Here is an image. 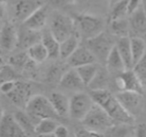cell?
Returning a JSON list of instances; mask_svg holds the SVG:
<instances>
[{
  "instance_id": "6da1fadb",
  "label": "cell",
  "mask_w": 146,
  "mask_h": 137,
  "mask_svg": "<svg viewBox=\"0 0 146 137\" xmlns=\"http://www.w3.org/2000/svg\"><path fill=\"white\" fill-rule=\"evenodd\" d=\"M92 99L95 103L105 109L116 123H127L132 124L134 122V116L130 114L118 101L116 96H113L107 89L91 90L90 92Z\"/></svg>"
},
{
  "instance_id": "7a4b0ae2",
  "label": "cell",
  "mask_w": 146,
  "mask_h": 137,
  "mask_svg": "<svg viewBox=\"0 0 146 137\" xmlns=\"http://www.w3.org/2000/svg\"><path fill=\"white\" fill-rule=\"evenodd\" d=\"M81 122L85 128L103 133L104 135L108 129L116 123L106 112L105 109L95 102Z\"/></svg>"
},
{
  "instance_id": "3957f363",
  "label": "cell",
  "mask_w": 146,
  "mask_h": 137,
  "mask_svg": "<svg viewBox=\"0 0 146 137\" xmlns=\"http://www.w3.org/2000/svg\"><path fill=\"white\" fill-rule=\"evenodd\" d=\"M25 110L34 119L58 118L60 117L53 107L50 99L41 94H35L30 97L25 107Z\"/></svg>"
},
{
  "instance_id": "277c9868",
  "label": "cell",
  "mask_w": 146,
  "mask_h": 137,
  "mask_svg": "<svg viewBox=\"0 0 146 137\" xmlns=\"http://www.w3.org/2000/svg\"><path fill=\"white\" fill-rule=\"evenodd\" d=\"M75 29L78 35L87 40L103 32L104 22L100 17L92 14H80L75 17Z\"/></svg>"
},
{
  "instance_id": "5b68a950",
  "label": "cell",
  "mask_w": 146,
  "mask_h": 137,
  "mask_svg": "<svg viewBox=\"0 0 146 137\" xmlns=\"http://www.w3.org/2000/svg\"><path fill=\"white\" fill-rule=\"evenodd\" d=\"M85 41V46L93 53L96 60L102 63L106 62V59H107L110 51L115 46L113 44L111 37L106 34L104 31Z\"/></svg>"
},
{
  "instance_id": "8992f818",
  "label": "cell",
  "mask_w": 146,
  "mask_h": 137,
  "mask_svg": "<svg viewBox=\"0 0 146 137\" xmlns=\"http://www.w3.org/2000/svg\"><path fill=\"white\" fill-rule=\"evenodd\" d=\"M75 23L70 17L61 13H54L51 18L50 31L59 42L74 34Z\"/></svg>"
},
{
  "instance_id": "52a82bcc",
  "label": "cell",
  "mask_w": 146,
  "mask_h": 137,
  "mask_svg": "<svg viewBox=\"0 0 146 137\" xmlns=\"http://www.w3.org/2000/svg\"><path fill=\"white\" fill-rule=\"evenodd\" d=\"M94 101L91 95L84 92H76L70 98V116L76 120H83L89 110L92 108Z\"/></svg>"
},
{
  "instance_id": "ba28073f",
  "label": "cell",
  "mask_w": 146,
  "mask_h": 137,
  "mask_svg": "<svg viewBox=\"0 0 146 137\" xmlns=\"http://www.w3.org/2000/svg\"><path fill=\"white\" fill-rule=\"evenodd\" d=\"M115 85L119 91L128 90L142 94L144 90L143 85L134 73L133 69H126L123 72L119 73L115 77Z\"/></svg>"
},
{
  "instance_id": "9c48e42d",
  "label": "cell",
  "mask_w": 146,
  "mask_h": 137,
  "mask_svg": "<svg viewBox=\"0 0 146 137\" xmlns=\"http://www.w3.org/2000/svg\"><path fill=\"white\" fill-rule=\"evenodd\" d=\"M0 136L1 137H23L26 136L14 115L5 113L4 111L0 119Z\"/></svg>"
},
{
  "instance_id": "30bf717a",
  "label": "cell",
  "mask_w": 146,
  "mask_h": 137,
  "mask_svg": "<svg viewBox=\"0 0 146 137\" xmlns=\"http://www.w3.org/2000/svg\"><path fill=\"white\" fill-rule=\"evenodd\" d=\"M30 85L28 83L20 82V81H16V85L13 88L11 92H9L6 95L10 101L14 105H16L18 108L25 109L26 104L28 100L30 99Z\"/></svg>"
},
{
  "instance_id": "8fae6325",
  "label": "cell",
  "mask_w": 146,
  "mask_h": 137,
  "mask_svg": "<svg viewBox=\"0 0 146 137\" xmlns=\"http://www.w3.org/2000/svg\"><path fill=\"white\" fill-rule=\"evenodd\" d=\"M59 86L62 89L69 91H75V92H80L86 86L84 84L83 80L81 79L80 75L78 74L76 68H71L67 70L66 72L63 73L59 80Z\"/></svg>"
},
{
  "instance_id": "7c38bea8",
  "label": "cell",
  "mask_w": 146,
  "mask_h": 137,
  "mask_svg": "<svg viewBox=\"0 0 146 137\" xmlns=\"http://www.w3.org/2000/svg\"><path fill=\"white\" fill-rule=\"evenodd\" d=\"M116 98L118 99L121 105L134 116L135 113L138 111L142 101V94L134 91H128V90H122L119 91L115 95Z\"/></svg>"
},
{
  "instance_id": "4fadbf2b",
  "label": "cell",
  "mask_w": 146,
  "mask_h": 137,
  "mask_svg": "<svg viewBox=\"0 0 146 137\" xmlns=\"http://www.w3.org/2000/svg\"><path fill=\"white\" fill-rule=\"evenodd\" d=\"M0 45L3 51H12L18 45V33L11 23L6 22L2 25L0 35Z\"/></svg>"
},
{
  "instance_id": "5bb4252c",
  "label": "cell",
  "mask_w": 146,
  "mask_h": 137,
  "mask_svg": "<svg viewBox=\"0 0 146 137\" xmlns=\"http://www.w3.org/2000/svg\"><path fill=\"white\" fill-rule=\"evenodd\" d=\"M95 61V56L86 46H79L67 58L68 65L73 68H77L82 65L94 63Z\"/></svg>"
},
{
  "instance_id": "9a60e30c",
  "label": "cell",
  "mask_w": 146,
  "mask_h": 137,
  "mask_svg": "<svg viewBox=\"0 0 146 137\" xmlns=\"http://www.w3.org/2000/svg\"><path fill=\"white\" fill-rule=\"evenodd\" d=\"M41 5L43 4L38 0H18L14 5V17L17 20L25 21Z\"/></svg>"
},
{
  "instance_id": "2e32d148",
  "label": "cell",
  "mask_w": 146,
  "mask_h": 137,
  "mask_svg": "<svg viewBox=\"0 0 146 137\" xmlns=\"http://www.w3.org/2000/svg\"><path fill=\"white\" fill-rule=\"evenodd\" d=\"M47 22V6L41 5L38 9L34 11L25 21H23V26L33 30L40 31Z\"/></svg>"
},
{
  "instance_id": "e0dca14e",
  "label": "cell",
  "mask_w": 146,
  "mask_h": 137,
  "mask_svg": "<svg viewBox=\"0 0 146 137\" xmlns=\"http://www.w3.org/2000/svg\"><path fill=\"white\" fill-rule=\"evenodd\" d=\"M41 40L42 34L38 30H33L23 26L18 33V46L22 49H28L32 45L41 42Z\"/></svg>"
},
{
  "instance_id": "ac0fdd59",
  "label": "cell",
  "mask_w": 146,
  "mask_h": 137,
  "mask_svg": "<svg viewBox=\"0 0 146 137\" xmlns=\"http://www.w3.org/2000/svg\"><path fill=\"white\" fill-rule=\"evenodd\" d=\"M49 99L60 117H66L70 114V99L65 94L61 92H53L51 93Z\"/></svg>"
},
{
  "instance_id": "d6986e66",
  "label": "cell",
  "mask_w": 146,
  "mask_h": 137,
  "mask_svg": "<svg viewBox=\"0 0 146 137\" xmlns=\"http://www.w3.org/2000/svg\"><path fill=\"white\" fill-rule=\"evenodd\" d=\"M105 64L107 70L111 73H121L124 70H126L124 61L122 59L116 45L110 51L109 55H108L107 59H106Z\"/></svg>"
},
{
  "instance_id": "ffe728a7",
  "label": "cell",
  "mask_w": 146,
  "mask_h": 137,
  "mask_svg": "<svg viewBox=\"0 0 146 137\" xmlns=\"http://www.w3.org/2000/svg\"><path fill=\"white\" fill-rule=\"evenodd\" d=\"M116 47L121 55L122 59L124 61L126 69L133 68V58H132V51H131V42L128 36L121 37L116 42Z\"/></svg>"
},
{
  "instance_id": "44dd1931",
  "label": "cell",
  "mask_w": 146,
  "mask_h": 137,
  "mask_svg": "<svg viewBox=\"0 0 146 137\" xmlns=\"http://www.w3.org/2000/svg\"><path fill=\"white\" fill-rule=\"evenodd\" d=\"M41 42L46 47L49 53V58L56 59L57 57H60V42L57 40L50 30L42 33Z\"/></svg>"
},
{
  "instance_id": "7402d4cb",
  "label": "cell",
  "mask_w": 146,
  "mask_h": 137,
  "mask_svg": "<svg viewBox=\"0 0 146 137\" xmlns=\"http://www.w3.org/2000/svg\"><path fill=\"white\" fill-rule=\"evenodd\" d=\"M14 117L21 126V128L24 130L26 135L35 134V126L37 123L34 122V118L24 109L23 110H18L14 113Z\"/></svg>"
},
{
  "instance_id": "603a6c76",
  "label": "cell",
  "mask_w": 146,
  "mask_h": 137,
  "mask_svg": "<svg viewBox=\"0 0 146 137\" xmlns=\"http://www.w3.org/2000/svg\"><path fill=\"white\" fill-rule=\"evenodd\" d=\"M130 27L138 34H146V13L143 8L130 15Z\"/></svg>"
},
{
  "instance_id": "cb8c5ba5",
  "label": "cell",
  "mask_w": 146,
  "mask_h": 137,
  "mask_svg": "<svg viewBox=\"0 0 146 137\" xmlns=\"http://www.w3.org/2000/svg\"><path fill=\"white\" fill-rule=\"evenodd\" d=\"M57 126L58 122L54 118L40 119L35 126V134L39 136H54Z\"/></svg>"
},
{
  "instance_id": "d4e9b609",
  "label": "cell",
  "mask_w": 146,
  "mask_h": 137,
  "mask_svg": "<svg viewBox=\"0 0 146 137\" xmlns=\"http://www.w3.org/2000/svg\"><path fill=\"white\" fill-rule=\"evenodd\" d=\"M78 47H79V35L74 33L60 42V57L62 59H67Z\"/></svg>"
},
{
  "instance_id": "484cf974",
  "label": "cell",
  "mask_w": 146,
  "mask_h": 137,
  "mask_svg": "<svg viewBox=\"0 0 146 137\" xmlns=\"http://www.w3.org/2000/svg\"><path fill=\"white\" fill-rule=\"evenodd\" d=\"M27 54L32 62L43 63L49 58V53L42 42H38L27 49Z\"/></svg>"
},
{
  "instance_id": "4316f807",
  "label": "cell",
  "mask_w": 146,
  "mask_h": 137,
  "mask_svg": "<svg viewBox=\"0 0 146 137\" xmlns=\"http://www.w3.org/2000/svg\"><path fill=\"white\" fill-rule=\"evenodd\" d=\"M109 28H110V32L114 36H117L119 38L126 37L129 34L130 22L126 20L125 18L113 19V20H110Z\"/></svg>"
},
{
  "instance_id": "83f0119b",
  "label": "cell",
  "mask_w": 146,
  "mask_h": 137,
  "mask_svg": "<svg viewBox=\"0 0 146 137\" xmlns=\"http://www.w3.org/2000/svg\"><path fill=\"white\" fill-rule=\"evenodd\" d=\"M130 42H131V51L134 66L146 54V43L144 39L139 36L130 37Z\"/></svg>"
},
{
  "instance_id": "f1b7e54d",
  "label": "cell",
  "mask_w": 146,
  "mask_h": 137,
  "mask_svg": "<svg viewBox=\"0 0 146 137\" xmlns=\"http://www.w3.org/2000/svg\"><path fill=\"white\" fill-rule=\"evenodd\" d=\"M99 66L97 64L94 63H90V64L82 65L76 68L78 74L80 75L81 79L83 80L84 84L86 86H89V84L92 82V80L94 79V77L96 76L97 72L99 71Z\"/></svg>"
},
{
  "instance_id": "f546056e",
  "label": "cell",
  "mask_w": 146,
  "mask_h": 137,
  "mask_svg": "<svg viewBox=\"0 0 146 137\" xmlns=\"http://www.w3.org/2000/svg\"><path fill=\"white\" fill-rule=\"evenodd\" d=\"M109 136H134V128L131 127V124L127 123H117L110 127L105 133Z\"/></svg>"
},
{
  "instance_id": "4dcf8cb0",
  "label": "cell",
  "mask_w": 146,
  "mask_h": 137,
  "mask_svg": "<svg viewBox=\"0 0 146 137\" xmlns=\"http://www.w3.org/2000/svg\"><path fill=\"white\" fill-rule=\"evenodd\" d=\"M108 86V74L106 71L100 68L96 76L89 84V88L91 90H99V89H106Z\"/></svg>"
},
{
  "instance_id": "1f68e13d",
  "label": "cell",
  "mask_w": 146,
  "mask_h": 137,
  "mask_svg": "<svg viewBox=\"0 0 146 137\" xmlns=\"http://www.w3.org/2000/svg\"><path fill=\"white\" fill-rule=\"evenodd\" d=\"M127 6H128V0H121L118 3H116L115 5H113L112 6L111 14H110V20L124 18L125 15L128 14Z\"/></svg>"
},
{
  "instance_id": "d6a6232c",
  "label": "cell",
  "mask_w": 146,
  "mask_h": 137,
  "mask_svg": "<svg viewBox=\"0 0 146 137\" xmlns=\"http://www.w3.org/2000/svg\"><path fill=\"white\" fill-rule=\"evenodd\" d=\"M133 71L140 80L144 88H146V54L133 66Z\"/></svg>"
},
{
  "instance_id": "836d02e7",
  "label": "cell",
  "mask_w": 146,
  "mask_h": 137,
  "mask_svg": "<svg viewBox=\"0 0 146 137\" xmlns=\"http://www.w3.org/2000/svg\"><path fill=\"white\" fill-rule=\"evenodd\" d=\"M13 66L10 65H2L1 67V71H0V80L1 83L5 82V81H10V80H16V72L12 68Z\"/></svg>"
},
{
  "instance_id": "e575fe53",
  "label": "cell",
  "mask_w": 146,
  "mask_h": 137,
  "mask_svg": "<svg viewBox=\"0 0 146 137\" xmlns=\"http://www.w3.org/2000/svg\"><path fill=\"white\" fill-rule=\"evenodd\" d=\"M28 54H18L10 58V63L13 67H25L28 61Z\"/></svg>"
},
{
  "instance_id": "d590c367",
  "label": "cell",
  "mask_w": 146,
  "mask_h": 137,
  "mask_svg": "<svg viewBox=\"0 0 146 137\" xmlns=\"http://www.w3.org/2000/svg\"><path fill=\"white\" fill-rule=\"evenodd\" d=\"M15 85H16V80H10V81H5V82H2L1 83V87H0L1 92H2L3 94L7 95L9 92H11V91L13 90V88L15 87Z\"/></svg>"
},
{
  "instance_id": "8d00e7d4",
  "label": "cell",
  "mask_w": 146,
  "mask_h": 137,
  "mask_svg": "<svg viewBox=\"0 0 146 137\" xmlns=\"http://www.w3.org/2000/svg\"><path fill=\"white\" fill-rule=\"evenodd\" d=\"M142 3V0H128V14L131 15L132 13H134L135 11H137L140 8V5Z\"/></svg>"
},
{
  "instance_id": "74e56055",
  "label": "cell",
  "mask_w": 146,
  "mask_h": 137,
  "mask_svg": "<svg viewBox=\"0 0 146 137\" xmlns=\"http://www.w3.org/2000/svg\"><path fill=\"white\" fill-rule=\"evenodd\" d=\"M134 136L137 137H146V124L139 123L134 128Z\"/></svg>"
},
{
  "instance_id": "f35d334b",
  "label": "cell",
  "mask_w": 146,
  "mask_h": 137,
  "mask_svg": "<svg viewBox=\"0 0 146 137\" xmlns=\"http://www.w3.org/2000/svg\"><path fill=\"white\" fill-rule=\"evenodd\" d=\"M54 136L57 137H67L69 136V131L67 129V127H65L64 125L58 124V126L56 127V130L54 132Z\"/></svg>"
},
{
  "instance_id": "ab89813d",
  "label": "cell",
  "mask_w": 146,
  "mask_h": 137,
  "mask_svg": "<svg viewBox=\"0 0 146 137\" xmlns=\"http://www.w3.org/2000/svg\"><path fill=\"white\" fill-rule=\"evenodd\" d=\"M119 1H121V0H109V4H110V6H113V5H115L116 3H118Z\"/></svg>"
},
{
  "instance_id": "60d3db41",
  "label": "cell",
  "mask_w": 146,
  "mask_h": 137,
  "mask_svg": "<svg viewBox=\"0 0 146 137\" xmlns=\"http://www.w3.org/2000/svg\"><path fill=\"white\" fill-rule=\"evenodd\" d=\"M81 1H83V2H85V3H88V2H91V1H93V0H81Z\"/></svg>"
}]
</instances>
